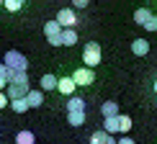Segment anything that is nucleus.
I'll list each match as a JSON object with an SVG mask.
<instances>
[{
    "label": "nucleus",
    "instance_id": "nucleus-12",
    "mask_svg": "<svg viewBox=\"0 0 157 144\" xmlns=\"http://www.w3.org/2000/svg\"><path fill=\"white\" fill-rule=\"evenodd\" d=\"M77 44V31L75 28H62V47H72Z\"/></svg>",
    "mask_w": 157,
    "mask_h": 144
},
{
    "label": "nucleus",
    "instance_id": "nucleus-23",
    "mask_svg": "<svg viewBox=\"0 0 157 144\" xmlns=\"http://www.w3.org/2000/svg\"><path fill=\"white\" fill-rule=\"evenodd\" d=\"M144 28H147V31H157V16H155V13L149 16V21L144 23Z\"/></svg>",
    "mask_w": 157,
    "mask_h": 144
},
{
    "label": "nucleus",
    "instance_id": "nucleus-7",
    "mask_svg": "<svg viewBox=\"0 0 157 144\" xmlns=\"http://www.w3.org/2000/svg\"><path fill=\"white\" fill-rule=\"evenodd\" d=\"M57 90H59L62 95H72V93H75L72 77H59V80H57Z\"/></svg>",
    "mask_w": 157,
    "mask_h": 144
},
{
    "label": "nucleus",
    "instance_id": "nucleus-6",
    "mask_svg": "<svg viewBox=\"0 0 157 144\" xmlns=\"http://www.w3.org/2000/svg\"><path fill=\"white\" fill-rule=\"evenodd\" d=\"M57 23H59L62 28H75V23H77L75 8H62L59 13H57Z\"/></svg>",
    "mask_w": 157,
    "mask_h": 144
},
{
    "label": "nucleus",
    "instance_id": "nucleus-2",
    "mask_svg": "<svg viewBox=\"0 0 157 144\" xmlns=\"http://www.w3.org/2000/svg\"><path fill=\"white\" fill-rule=\"evenodd\" d=\"M5 67H8V72H26L29 70V59L21 54V51H16V49H10V51H5Z\"/></svg>",
    "mask_w": 157,
    "mask_h": 144
},
{
    "label": "nucleus",
    "instance_id": "nucleus-1",
    "mask_svg": "<svg viewBox=\"0 0 157 144\" xmlns=\"http://www.w3.org/2000/svg\"><path fill=\"white\" fill-rule=\"evenodd\" d=\"M29 72H10L8 77V100H18V98L29 95Z\"/></svg>",
    "mask_w": 157,
    "mask_h": 144
},
{
    "label": "nucleus",
    "instance_id": "nucleus-21",
    "mask_svg": "<svg viewBox=\"0 0 157 144\" xmlns=\"http://www.w3.org/2000/svg\"><path fill=\"white\" fill-rule=\"evenodd\" d=\"M8 77H10V72L5 64H0V93H3V88H8Z\"/></svg>",
    "mask_w": 157,
    "mask_h": 144
},
{
    "label": "nucleus",
    "instance_id": "nucleus-13",
    "mask_svg": "<svg viewBox=\"0 0 157 144\" xmlns=\"http://www.w3.org/2000/svg\"><path fill=\"white\" fill-rule=\"evenodd\" d=\"M16 144H36V136H34V131H29V129L18 131V134H16Z\"/></svg>",
    "mask_w": 157,
    "mask_h": 144
},
{
    "label": "nucleus",
    "instance_id": "nucleus-14",
    "mask_svg": "<svg viewBox=\"0 0 157 144\" xmlns=\"http://www.w3.org/2000/svg\"><path fill=\"white\" fill-rule=\"evenodd\" d=\"M149 16H152V10H149V8H136V10H134V21L139 23L142 28H144V23L149 21Z\"/></svg>",
    "mask_w": 157,
    "mask_h": 144
},
{
    "label": "nucleus",
    "instance_id": "nucleus-26",
    "mask_svg": "<svg viewBox=\"0 0 157 144\" xmlns=\"http://www.w3.org/2000/svg\"><path fill=\"white\" fill-rule=\"evenodd\" d=\"M116 144H134V142H132V139H129V136H121V139H119V142H116Z\"/></svg>",
    "mask_w": 157,
    "mask_h": 144
},
{
    "label": "nucleus",
    "instance_id": "nucleus-9",
    "mask_svg": "<svg viewBox=\"0 0 157 144\" xmlns=\"http://www.w3.org/2000/svg\"><path fill=\"white\" fill-rule=\"evenodd\" d=\"M132 51H134L136 57L149 54V41H147V39H134V41H132Z\"/></svg>",
    "mask_w": 157,
    "mask_h": 144
},
{
    "label": "nucleus",
    "instance_id": "nucleus-27",
    "mask_svg": "<svg viewBox=\"0 0 157 144\" xmlns=\"http://www.w3.org/2000/svg\"><path fill=\"white\" fill-rule=\"evenodd\" d=\"M155 93H157V80H155Z\"/></svg>",
    "mask_w": 157,
    "mask_h": 144
},
{
    "label": "nucleus",
    "instance_id": "nucleus-28",
    "mask_svg": "<svg viewBox=\"0 0 157 144\" xmlns=\"http://www.w3.org/2000/svg\"><path fill=\"white\" fill-rule=\"evenodd\" d=\"M0 5H3V0H0Z\"/></svg>",
    "mask_w": 157,
    "mask_h": 144
},
{
    "label": "nucleus",
    "instance_id": "nucleus-4",
    "mask_svg": "<svg viewBox=\"0 0 157 144\" xmlns=\"http://www.w3.org/2000/svg\"><path fill=\"white\" fill-rule=\"evenodd\" d=\"M70 77H72L75 88H90V85L95 82V72H93V70H88V67H80V70H75Z\"/></svg>",
    "mask_w": 157,
    "mask_h": 144
},
{
    "label": "nucleus",
    "instance_id": "nucleus-8",
    "mask_svg": "<svg viewBox=\"0 0 157 144\" xmlns=\"http://www.w3.org/2000/svg\"><path fill=\"white\" fill-rule=\"evenodd\" d=\"M90 144H116V139L101 129V131H93V134H90Z\"/></svg>",
    "mask_w": 157,
    "mask_h": 144
},
{
    "label": "nucleus",
    "instance_id": "nucleus-20",
    "mask_svg": "<svg viewBox=\"0 0 157 144\" xmlns=\"http://www.w3.org/2000/svg\"><path fill=\"white\" fill-rule=\"evenodd\" d=\"M8 106L16 111V113H26V111H29V106H26V98H18V100H10Z\"/></svg>",
    "mask_w": 157,
    "mask_h": 144
},
{
    "label": "nucleus",
    "instance_id": "nucleus-18",
    "mask_svg": "<svg viewBox=\"0 0 157 144\" xmlns=\"http://www.w3.org/2000/svg\"><path fill=\"white\" fill-rule=\"evenodd\" d=\"M67 123L70 126H82L85 123V111L82 113H67Z\"/></svg>",
    "mask_w": 157,
    "mask_h": 144
},
{
    "label": "nucleus",
    "instance_id": "nucleus-25",
    "mask_svg": "<svg viewBox=\"0 0 157 144\" xmlns=\"http://www.w3.org/2000/svg\"><path fill=\"white\" fill-rule=\"evenodd\" d=\"M72 5H75V8H77V10H82V8H88V0H75V3H72Z\"/></svg>",
    "mask_w": 157,
    "mask_h": 144
},
{
    "label": "nucleus",
    "instance_id": "nucleus-15",
    "mask_svg": "<svg viewBox=\"0 0 157 144\" xmlns=\"http://www.w3.org/2000/svg\"><path fill=\"white\" fill-rule=\"evenodd\" d=\"M101 111H103V116H106V119H116V116H119V106H116L113 100L103 103V106H101Z\"/></svg>",
    "mask_w": 157,
    "mask_h": 144
},
{
    "label": "nucleus",
    "instance_id": "nucleus-3",
    "mask_svg": "<svg viewBox=\"0 0 157 144\" xmlns=\"http://www.w3.org/2000/svg\"><path fill=\"white\" fill-rule=\"evenodd\" d=\"M101 57H103V51H101V47H98L95 41L85 44V49H82V62H85V67H88V70H93L95 64H101Z\"/></svg>",
    "mask_w": 157,
    "mask_h": 144
},
{
    "label": "nucleus",
    "instance_id": "nucleus-22",
    "mask_svg": "<svg viewBox=\"0 0 157 144\" xmlns=\"http://www.w3.org/2000/svg\"><path fill=\"white\" fill-rule=\"evenodd\" d=\"M5 10H10V13H16V10H21L23 8V3H21V0H5Z\"/></svg>",
    "mask_w": 157,
    "mask_h": 144
},
{
    "label": "nucleus",
    "instance_id": "nucleus-11",
    "mask_svg": "<svg viewBox=\"0 0 157 144\" xmlns=\"http://www.w3.org/2000/svg\"><path fill=\"white\" fill-rule=\"evenodd\" d=\"M82 111H85V100L72 95V98L67 100V113H82Z\"/></svg>",
    "mask_w": 157,
    "mask_h": 144
},
{
    "label": "nucleus",
    "instance_id": "nucleus-5",
    "mask_svg": "<svg viewBox=\"0 0 157 144\" xmlns=\"http://www.w3.org/2000/svg\"><path fill=\"white\" fill-rule=\"evenodd\" d=\"M44 36H47V41L52 44V47H62V26L57 21L44 23Z\"/></svg>",
    "mask_w": 157,
    "mask_h": 144
},
{
    "label": "nucleus",
    "instance_id": "nucleus-19",
    "mask_svg": "<svg viewBox=\"0 0 157 144\" xmlns=\"http://www.w3.org/2000/svg\"><path fill=\"white\" fill-rule=\"evenodd\" d=\"M119 131H121V134H129V131H132V119H129V116H121V113H119Z\"/></svg>",
    "mask_w": 157,
    "mask_h": 144
},
{
    "label": "nucleus",
    "instance_id": "nucleus-10",
    "mask_svg": "<svg viewBox=\"0 0 157 144\" xmlns=\"http://www.w3.org/2000/svg\"><path fill=\"white\" fill-rule=\"evenodd\" d=\"M44 103V93L41 90H29V95H26V106L29 108H36Z\"/></svg>",
    "mask_w": 157,
    "mask_h": 144
},
{
    "label": "nucleus",
    "instance_id": "nucleus-24",
    "mask_svg": "<svg viewBox=\"0 0 157 144\" xmlns=\"http://www.w3.org/2000/svg\"><path fill=\"white\" fill-rule=\"evenodd\" d=\"M8 95H5V93H0V111H3V108H8Z\"/></svg>",
    "mask_w": 157,
    "mask_h": 144
},
{
    "label": "nucleus",
    "instance_id": "nucleus-16",
    "mask_svg": "<svg viewBox=\"0 0 157 144\" xmlns=\"http://www.w3.org/2000/svg\"><path fill=\"white\" fill-rule=\"evenodd\" d=\"M57 80H59V77H54V75H44L41 82H39L41 85V93L44 90H57Z\"/></svg>",
    "mask_w": 157,
    "mask_h": 144
},
{
    "label": "nucleus",
    "instance_id": "nucleus-17",
    "mask_svg": "<svg viewBox=\"0 0 157 144\" xmlns=\"http://www.w3.org/2000/svg\"><path fill=\"white\" fill-rule=\"evenodd\" d=\"M103 131L111 134V136L119 131V116H116V119H106V121H103Z\"/></svg>",
    "mask_w": 157,
    "mask_h": 144
}]
</instances>
